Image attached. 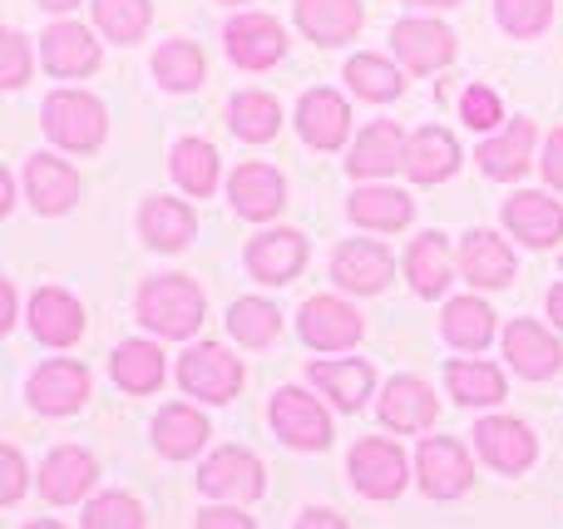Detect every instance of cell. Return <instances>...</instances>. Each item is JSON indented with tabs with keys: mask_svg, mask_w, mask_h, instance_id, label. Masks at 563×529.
<instances>
[{
	"mask_svg": "<svg viewBox=\"0 0 563 529\" xmlns=\"http://www.w3.org/2000/svg\"><path fill=\"white\" fill-rule=\"evenodd\" d=\"M139 322L158 337H194L203 322V293L188 277H148L139 287Z\"/></svg>",
	"mask_w": 563,
	"mask_h": 529,
	"instance_id": "6da1fadb",
	"label": "cell"
},
{
	"mask_svg": "<svg viewBox=\"0 0 563 529\" xmlns=\"http://www.w3.org/2000/svg\"><path fill=\"white\" fill-rule=\"evenodd\" d=\"M104 104L85 89H55L45 99V134L55 139L59 148H75V154H89V148L104 144Z\"/></svg>",
	"mask_w": 563,
	"mask_h": 529,
	"instance_id": "7a4b0ae2",
	"label": "cell"
},
{
	"mask_svg": "<svg viewBox=\"0 0 563 529\" xmlns=\"http://www.w3.org/2000/svg\"><path fill=\"white\" fill-rule=\"evenodd\" d=\"M178 382H184V392L198 396V401L223 406V401H233L238 386H243V362L228 356L218 342H203V346H194V352H184Z\"/></svg>",
	"mask_w": 563,
	"mask_h": 529,
	"instance_id": "3957f363",
	"label": "cell"
},
{
	"mask_svg": "<svg viewBox=\"0 0 563 529\" xmlns=\"http://www.w3.org/2000/svg\"><path fill=\"white\" fill-rule=\"evenodd\" d=\"M273 431L297 451H327L331 445V416L321 411L317 396H307L301 386H282L273 396Z\"/></svg>",
	"mask_w": 563,
	"mask_h": 529,
	"instance_id": "277c9868",
	"label": "cell"
},
{
	"mask_svg": "<svg viewBox=\"0 0 563 529\" xmlns=\"http://www.w3.org/2000/svg\"><path fill=\"white\" fill-rule=\"evenodd\" d=\"M351 485H356L361 495H371V500H396L400 491H406V455H400L396 441H380V436H371V441H361L356 451H351Z\"/></svg>",
	"mask_w": 563,
	"mask_h": 529,
	"instance_id": "5b68a950",
	"label": "cell"
},
{
	"mask_svg": "<svg viewBox=\"0 0 563 529\" xmlns=\"http://www.w3.org/2000/svg\"><path fill=\"white\" fill-rule=\"evenodd\" d=\"M416 465H420V485H426V495H435V500H455V495H465L470 481H475L465 445H455L450 436H430V441H420Z\"/></svg>",
	"mask_w": 563,
	"mask_h": 529,
	"instance_id": "8992f818",
	"label": "cell"
},
{
	"mask_svg": "<svg viewBox=\"0 0 563 529\" xmlns=\"http://www.w3.org/2000/svg\"><path fill=\"white\" fill-rule=\"evenodd\" d=\"M505 356H509V366H515L519 376H529V382H544V376H554L559 366H563L559 337L549 332V327L529 322V317L509 322V332H505Z\"/></svg>",
	"mask_w": 563,
	"mask_h": 529,
	"instance_id": "52a82bcc",
	"label": "cell"
},
{
	"mask_svg": "<svg viewBox=\"0 0 563 529\" xmlns=\"http://www.w3.org/2000/svg\"><path fill=\"white\" fill-rule=\"evenodd\" d=\"M223 40H228L233 65H243V69H267V65H277V59L287 55V35H282V25L273 15H238V20H228Z\"/></svg>",
	"mask_w": 563,
	"mask_h": 529,
	"instance_id": "ba28073f",
	"label": "cell"
},
{
	"mask_svg": "<svg viewBox=\"0 0 563 529\" xmlns=\"http://www.w3.org/2000/svg\"><path fill=\"white\" fill-rule=\"evenodd\" d=\"M198 485H203L208 495H218V500H257V495H263V465H257V455L228 445V451L203 461Z\"/></svg>",
	"mask_w": 563,
	"mask_h": 529,
	"instance_id": "9c48e42d",
	"label": "cell"
},
{
	"mask_svg": "<svg viewBox=\"0 0 563 529\" xmlns=\"http://www.w3.org/2000/svg\"><path fill=\"white\" fill-rule=\"evenodd\" d=\"M301 263H307V238L297 233V228H277V233H257L253 247H247V273L257 277V283H291V277L301 273Z\"/></svg>",
	"mask_w": 563,
	"mask_h": 529,
	"instance_id": "30bf717a",
	"label": "cell"
},
{
	"mask_svg": "<svg viewBox=\"0 0 563 529\" xmlns=\"http://www.w3.org/2000/svg\"><path fill=\"white\" fill-rule=\"evenodd\" d=\"M475 445H479V455L505 475L529 471V461H534V436H529V426L515 421V416H489V421H479Z\"/></svg>",
	"mask_w": 563,
	"mask_h": 529,
	"instance_id": "8fae6325",
	"label": "cell"
},
{
	"mask_svg": "<svg viewBox=\"0 0 563 529\" xmlns=\"http://www.w3.org/2000/svg\"><path fill=\"white\" fill-rule=\"evenodd\" d=\"M390 45H396V55L406 59L416 75H430V69H440L455 55V30L440 25V20H400V25L390 30Z\"/></svg>",
	"mask_w": 563,
	"mask_h": 529,
	"instance_id": "7c38bea8",
	"label": "cell"
},
{
	"mask_svg": "<svg viewBox=\"0 0 563 529\" xmlns=\"http://www.w3.org/2000/svg\"><path fill=\"white\" fill-rule=\"evenodd\" d=\"M301 337L317 352H341V346H356L361 317L341 297H311V302H301Z\"/></svg>",
	"mask_w": 563,
	"mask_h": 529,
	"instance_id": "4fadbf2b",
	"label": "cell"
},
{
	"mask_svg": "<svg viewBox=\"0 0 563 529\" xmlns=\"http://www.w3.org/2000/svg\"><path fill=\"white\" fill-rule=\"evenodd\" d=\"M505 228L515 238H525L529 247H549L563 238V203L549 194H534V188H525V194H515L505 203Z\"/></svg>",
	"mask_w": 563,
	"mask_h": 529,
	"instance_id": "5bb4252c",
	"label": "cell"
},
{
	"mask_svg": "<svg viewBox=\"0 0 563 529\" xmlns=\"http://www.w3.org/2000/svg\"><path fill=\"white\" fill-rule=\"evenodd\" d=\"M85 396H89V372L79 362H49L30 376V406L45 416L79 411Z\"/></svg>",
	"mask_w": 563,
	"mask_h": 529,
	"instance_id": "9a60e30c",
	"label": "cell"
},
{
	"mask_svg": "<svg viewBox=\"0 0 563 529\" xmlns=\"http://www.w3.org/2000/svg\"><path fill=\"white\" fill-rule=\"evenodd\" d=\"M390 253L380 243H366V238H356V243H341L336 257H331V277H336L346 293H380V287L390 283Z\"/></svg>",
	"mask_w": 563,
	"mask_h": 529,
	"instance_id": "2e32d148",
	"label": "cell"
},
{
	"mask_svg": "<svg viewBox=\"0 0 563 529\" xmlns=\"http://www.w3.org/2000/svg\"><path fill=\"white\" fill-rule=\"evenodd\" d=\"M297 129L311 148H336L351 129V109L336 89H307L297 104Z\"/></svg>",
	"mask_w": 563,
	"mask_h": 529,
	"instance_id": "e0dca14e",
	"label": "cell"
},
{
	"mask_svg": "<svg viewBox=\"0 0 563 529\" xmlns=\"http://www.w3.org/2000/svg\"><path fill=\"white\" fill-rule=\"evenodd\" d=\"M30 327H35V337L45 346H69L85 332V307L69 293H59V287H40L30 297Z\"/></svg>",
	"mask_w": 563,
	"mask_h": 529,
	"instance_id": "ac0fdd59",
	"label": "cell"
},
{
	"mask_svg": "<svg viewBox=\"0 0 563 529\" xmlns=\"http://www.w3.org/2000/svg\"><path fill=\"white\" fill-rule=\"evenodd\" d=\"M406 144H410V139L400 134V124H390V119H376V124L361 129V139H356V148H351L346 168L356 178L396 174V164H406Z\"/></svg>",
	"mask_w": 563,
	"mask_h": 529,
	"instance_id": "d6986e66",
	"label": "cell"
},
{
	"mask_svg": "<svg viewBox=\"0 0 563 529\" xmlns=\"http://www.w3.org/2000/svg\"><path fill=\"white\" fill-rule=\"evenodd\" d=\"M99 481V465L89 451H75V445H65V451H55L45 465H40V495L55 505H69L79 500V495H89V485Z\"/></svg>",
	"mask_w": 563,
	"mask_h": 529,
	"instance_id": "ffe728a7",
	"label": "cell"
},
{
	"mask_svg": "<svg viewBox=\"0 0 563 529\" xmlns=\"http://www.w3.org/2000/svg\"><path fill=\"white\" fill-rule=\"evenodd\" d=\"M228 198L243 218H273L282 203H287V184H282L277 168L267 164H243L233 178H228Z\"/></svg>",
	"mask_w": 563,
	"mask_h": 529,
	"instance_id": "44dd1931",
	"label": "cell"
},
{
	"mask_svg": "<svg viewBox=\"0 0 563 529\" xmlns=\"http://www.w3.org/2000/svg\"><path fill=\"white\" fill-rule=\"evenodd\" d=\"M460 273L475 287H505L509 277H515V253L505 247V238L475 228V233H465V243H460Z\"/></svg>",
	"mask_w": 563,
	"mask_h": 529,
	"instance_id": "7402d4cb",
	"label": "cell"
},
{
	"mask_svg": "<svg viewBox=\"0 0 563 529\" xmlns=\"http://www.w3.org/2000/svg\"><path fill=\"white\" fill-rule=\"evenodd\" d=\"M99 65V40L79 20H59L45 30V69L49 75H89Z\"/></svg>",
	"mask_w": 563,
	"mask_h": 529,
	"instance_id": "603a6c76",
	"label": "cell"
},
{
	"mask_svg": "<svg viewBox=\"0 0 563 529\" xmlns=\"http://www.w3.org/2000/svg\"><path fill=\"white\" fill-rule=\"evenodd\" d=\"M25 188H30V203H35L40 213H65V208L79 198V174L65 164V158L35 154L25 164Z\"/></svg>",
	"mask_w": 563,
	"mask_h": 529,
	"instance_id": "cb8c5ba5",
	"label": "cell"
},
{
	"mask_svg": "<svg viewBox=\"0 0 563 529\" xmlns=\"http://www.w3.org/2000/svg\"><path fill=\"white\" fill-rule=\"evenodd\" d=\"M380 421L390 431H426L435 421V392L426 382H416V376H396L386 386V396H380Z\"/></svg>",
	"mask_w": 563,
	"mask_h": 529,
	"instance_id": "d4e9b609",
	"label": "cell"
},
{
	"mask_svg": "<svg viewBox=\"0 0 563 529\" xmlns=\"http://www.w3.org/2000/svg\"><path fill=\"white\" fill-rule=\"evenodd\" d=\"M455 168H460V144H455V134H445V129L426 124L406 144V174L416 178V184H440V178H450Z\"/></svg>",
	"mask_w": 563,
	"mask_h": 529,
	"instance_id": "484cf974",
	"label": "cell"
},
{
	"mask_svg": "<svg viewBox=\"0 0 563 529\" xmlns=\"http://www.w3.org/2000/svg\"><path fill=\"white\" fill-rule=\"evenodd\" d=\"M297 25L317 45H341L361 30V0H297Z\"/></svg>",
	"mask_w": 563,
	"mask_h": 529,
	"instance_id": "4316f807",
	"label": "cell"
},
{
	"mask_svg": "<svg viewBox=\"0 0 563 529\" xmlns=\"http://www.w3.org/2000/svg\"><path fill=\"white\" fill-rule=\"evenodd\" d=\"M139 228H144L148 247H158V253H178V247L194 238L198 218H194V208H188V203L158 194V198H148V203H144V213H139Z\"/></svg>",
	"mask_w": 563,
	"mask_h": 529,
	"instance_id": "83f0119b",
	"label": "cell"
},
{
	"mask_svg": "<svg viewBox=\"0 0 563 529\" xmlns=\"http://www.w3.org/2000/svg\"><path fill=\"white\" fill-rule=\"evenodd\" d=\"M529 144H534V124L515 119V124H505L495 139H485V144L475 148V158L489 178H515V174H525V164H529Z\"/></svg>",
	"mask_w": 563,
	"mask_h": 529,
	"instance_id": "f1b7e54d",
	"label": "cell"
},
{
	"mask_svg": "<svg viewBox=\"0 0 563 529\" xmlns=\"http://www.w3.org/2000/svg\"><path fill=\"white\" fill-rule=\"evenodd\" d=\"M109 372L134 396L158 392V382H164V352L154 342H119V352L109 356Z\"/></svg>",
	"mask_w": 563,
	"mask_h": 529,
	"instance_id": "f546056e",
	"label": "cell"
},
{
	"mask_svg": "<svg viewBox=\"0 0 563 529\" xmlns=\"http://www.w3.org/2000/svg\"><path fill=\"white\" fill-rule=\"evenodd\" d=\"M307 376L341 411H361V401H366V392H371V366L356 362V356H351V362H311Z\"/></svg>",
	"mask_w": 563,
	"mask_h": 529,
	"instance_id": "4dcf8cb0",
	"label": "cell"
},
{
	"mask_svg": "<svg viewBox=\"0 0 563 529\" xmlns=\"http://www.w3.org/2000/svg\"><path fill=\"white\" fill-rule=\"evenodd\" d=\"M154 441L164 455L188 461V455H198V445L208 441V421L194 411V406H164L154 421Z\"/></svg>",
	"mask_w": 563,
	"mask_h": 529,
	"instance_id": "1f68e13d",
	"label": "cell"
},
{
	"mask_svg": "<svg viewBox=\"0 0 563 529\" xmlns=\"http://www.w3.org/2000/svg\"><path fill=\"white\" fill-rule=\"evenodd\" d=\"M410 213H416V203L400 188H356V198H351V218L361 228H380V233L406 228Z\"/></svg>",
	"mask_w": 563,
	"mask_h": 529,
	"instance_id": "d6a6232c",
	"label": "cell"
},
{
	"mask_svg": "<svg viewBox=\"0 0 563 529\" xmlns=\"http://www.w3.org/2000/svg\"><path fill=\"white\" fill-rule=\"evenodd\" d=\"M228 124H233V134L247 139V144H267L282 124V104L273 95H263V89H247V95H233Z\"/></svg>",
	"mask_w": 563,
	"mask_h": 529,
	"instance_id": "836d02e7",
	"label": "cell"
},
{
	"mask_svg": "<svg viewBox=\"0 0 563 529\" xmlns=\"http://www.w3.org/2000/svg\"><path fill=\"white\" fill-rule=\"evenodd\" d=\"M445 386L455 401L465 406H495L505 401V372L489 362H450L445 366Z\"/></svg>",
	"mask_w": 563,
	"mask_h": 529,
	"instance_id": "e575fe53",
	"label": "cell"
},
{
	"mask_svg": "<svg viewBox=\"0 0 563 529\" xmlns=\"http://www.w3.org/2000/svg\"><path fill=\"white\" fill-rule=\"evenodd\" d=\"M406 273H410V287H416L420 297L445 293V283H450V247H445V238H435V233L416 238V243H410V253H406Z\"/></svg>",
	"mask_w": 563,
	"mask_h": 529,
	"instance_id": "d590c367",
	"label": "cell"
},
{
	"mask_svg": "<svg viewBox=\"0 0 563 529\" xmlns=\"http://www.w3.org/2000/svg\"><path fill=\"white\" fill-rule=\"evenodd\" d=\"M445 337L460 346V352H485L489 337H495V312L475 297H455L445 307Z\"/></svg>",
	"mask_w": 563,
	"mask_h": 529,
	"instance_id": "8d00e7d4",
	"label": "cell"
},
{
	"mask_svg": "<svg viewBox=\"0 0 563 529\" xmlns=\"http://www.w3.org/2000/svg\"><path fill=\"white\" fill-rule=\"evenodd\" d=\"M174 178L184 194L194 198H208L218 188V154L208 139H184V144L174 148Z\"/></svg>",
	"mask_w": 563,
	"mask_h": 529,
	"instance_id": "74e56055",
	"label": "cell"
},
{
	"mask_svg": "<svg viewBox=\"0 0 563 529\" xmlns=\"http://www.w3.org/2000/svg\"><path fill=\"white\" fill-rule=\"evenodd\" d=\"M277 327H282L277 307L263 302V297H238V302L228 307V332L243 346H267L277 337Z\"/></svg>",
	"mask_w": 563,
	"mask_h": 529,
	"instance_id": "f35d334b",
	"label": "cell"
},
{
	"mask_svg": "<svg viewBox=\"0 0 563 529\" xmlns=\"http://www.w3.org/2000/svg\"><path fill=\"white\" fill-rule=\"evenodd\" d=\"M346 85L356 89L361 99H396L400 89H406V79H400V69L390 65V59L356 55V59H346Z\"/></svg>",
	"mask_w": 563,
	"mask_h": 529,
	"instance_id": "ab89813d",
	"label": "cell"
},
{
	"mask_svg": "<svg viewBox=\"0 0 563 529\" xmlns=\"http://www.w3.org/2000/svg\"><path fill=\"white\" fill-rule=\"evenodd\" d=\"M154 75L164 89H194L203 85V49L188 45V40H168L154 55Z\"/></svg>",
	"mask_w": 563,
	"mask_h": 529,
	"instance_id": "60d3db41",
	"label": "cell"
},
{
	"mask_svg": "<svg viewBox=\"0 0 563 529\" xmlns=\"http://www.w3.org/2000/svg\"><path fill=\"white\" fill-rule=\"evenodd\" d=\"M95 20L109 40L129 45V40H139L148 30L154 10H148V0H95Z\"/></svg>",
	"mask_w": 563,
	"mask_h": 529,
	"instance_id": "b9f144b4",
	"label": "cell"
},
{
	"mask_svg": "<svg viewBox=\"0 0 563 529\" xmlns=\"http://www.w3.org/2000/svg\"><path fill=\"white\" fill-rule=\"evenodd\" d=\"M495 15L509 35L534 40V35H544L549 20H554V0H495Z\"/></svg>",
	"mask_w": 563,
	"mask_h": 529,
	"instance_id": "7bdbcfd3",
	"label": "cell"
},
{
	"mask_svg": "<svg viewBox=\"0 0 563 529\" xmlns=\"http://www.w3.org/2000/svg\"><path fill=\"white\" fill-rule=\"evenodd\" d=\"M85 529H144V510H139L134 495H99V500H89L85 510Z\"/></svg>",
	"mask_w": 563,
	"mask_h": 529,
	"instance_id": "ee69618b",
	"label": "cell"
},
{
	"mask_svg": "<svg viewBox=\"0 0 563 529\" xmlns=\"http://www.w3.org/2000/svg\"><path fill=\"white\" fill-rule=\"evenodd\" d=\"M25 79H30V45L20 30H5V35H0V85L20 89Z\"/></svg>",
	"mask_w": 563,
	"mask_h": 529,
	"instance_id": "f6af8a7d",
	"label": "cell"
},
{
	"mask_svg": "<svg viewBox=\"0 0 563 529\" xmlns=\"http://www.w3.org/2000/svg\"><path fill=\"white\" fill-rule=\"evenodd\" d=\"M460 114H465V124L470 129H495L499 119V99H495V89H485V85H470L465 89V99H460Z\"/></svg>",
	"mask_w": 563,
	"mask_h": 529,
	"instance_id": "bcb514c9",
	"label": "cell"
},
{
	"mask_svg": "<svg viewBox=\"0 0 563 529\" xmlns=\"http://www.w3.org/2000/svg\"><path fill=\"white\" fill-rule=\"evenodd\" d=\"M20 491H25V465H20L15 445H5L0 451V500H20Z\"/></svg>",
	"mask_w": 563,
	"mask_h": 529,
	"instance_id": "7dc6e473",
	"label": "cell"
},
{
	"mask_svg": "<svg viewBox=\"0 0 563 529\" xmlns=\"http://www.w3.org/2000/svg\"><path fill=\"white\" fill-rule=\"evenodd\" d=\"M544 178L554 188H563V129H554L549 144H544Z\"/></svg>",
	"mask_w": 563,
	"mask_h": 529,
	"instance_id": "c3c4849f",
	"label": "cell"
},
{
	"mask_svg": "<svg viewBox=\"0 0 563 529\" xmlns=\"http://www.w3.org/2000/svg\"><path fill=\"white\" fill-rule=\"evenodd\" d=\"M198 529H253V520L238 510H203L198 515Z\"/></svg>",
	"mask_w": 563,
	"mask_h": 529,
	"instance_id": "681fc988",
	"label": "cell"
},
{
	"mask_svg": "<svg viewBox=\"0 0 563 529\" xmlns=\"http://www.w3.org/2000/svg\"><path fill=\"white\" fill-rule=\"evenodd\" d=\"M297 529H351L341 515H331V510H311V515H301V525Z\"/></svg>",
	"mask_w": 563,
	"mask_h": 529,
	"instance_id": "f907efd6",
	"label": "cell"
},
{
	"mask_svg": "<svg viewBox=\"0 0 563 529\" xmlns=\"http://www.w3.org/2000/svg\"><path fill=\"white\" fill-rule=\"evenodd\" d=\"M10 322H15V287L0 283V327H10Z\"/></svg>",
	"mask_w": 563,
	"mask_h": 529,
	"instance_id": "816d5d0a",
	"label": "cell"
},
{
	"mask_svg": "<svg viewBox=\"0 0 563 529\" xmlns=\"http://www.w3.org/2000/svg\"><path fill=\"white\" fill-rule=\"evenodd\" d=\"M549 317H554V322L563 327V287H554V293H549Z\"/></svg>",
	"mask_w": 563,
	"mask_h": 529,
	"instance_id": "f5cc1de1",
	"label": "cell"
},
{
	"mask_svg": "<svg viewBox=\"0 0 563 529\" xmlns=\"http://www.w3.org/2000/svg\"><path fill=\"white\" fill-rule=\"evenodd\" d=\"M10 188H15V178H10V174H0V213H5V208H10Z\"/></svg>",
	"mask_w": 563,
	"mask_h": 529,
	"instance_id": "db71d44e",
	"label": "cell"
},
{
	"mask_svg": "<svg viewBox=\"0 0 563 529\" xmlns=\"http://www.w3.org/2000/svg\"><path fill=\"white\" fill-rule=\"evenodd\" d=\"M45 10H69V5H79V0H40Z\"/></svg>",
	"mask_w": 563,
	"mask_h": 529,
	"instance_id": "11a10c76",
	"label": "cell"
},
{
	"mask_svg": "<svg viewBox=\"0 0 563 529\" xmlns=\"http://www.w3.org/2000/svg\"><path fill=\"white\" fill-rule=\"evenodd\" d=\"M410 5H435V10H445V5H460V0H410Z\"/></svg>",
	"mask_w": 563,
	"mask_h": 529,
	"instance_id": "9f6ffc18",
	"label": "cell"
},
{
	"mask_svg": "<svg viewBox=\"0 0 563 529\" xmlns=\"http://www.w3.org/2000/svg\"><path fill=\"white\" fill-rule=\"evenodd\" d=\"M25 529H59L55 520H35V525H25Z\"/></svg>",
	"mask_w": 563,
	"mask_h": 529,
	"instance_id": "6f0895ef",
	"label": "cell"
}]
</instances>
